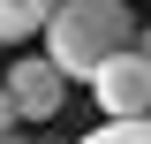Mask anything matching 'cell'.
<instances>
[{
  "instance_id": "obj_1",
  "label": "cell",
  "mask_w": 151,
  "mask_h": 144,
  "mask_svg": "<svg viewBox=\"0 0 151 144\" xmlns=\"http://www.w3.org/2000/svg\"><path fill=\"white\" fill-rule=\"evenodd\" d=\"M121 46H136L129 0H60L53 23H45V53H53L68 76H83V84H91Z\"/></svg>"
},
{
  "instance_id": "obj_2",
  "label": "cell",
  "mask_w": 151,
  "mask_h": 144,
  "mask_svg": "<svg viewBox=\"0 0 151 144\" xmlns=\"http://www.w3.org/2000/svg\"><path fill=\"white\" fill-rule=\"evenodd\" d=\"M91 91H98V106H106V121L151 114V53H144V46H121V53L91 76Z\"/></svg>"
},
{
  "instance_id": "obj_3",
  "label": "cell",
  "mask_w": 151,
  "mask_h": 144,
  "mask_svg": "<svg viewBox=\"0 0 151 144\" xmlns=\"http://www.w3.org/2000/svg\"><path fill=\"white\" fill-rule=\"evenodd\" d=\"M68 84H76V76L60 68L53 53H23L15 68H8V91H15L23 121H53V114L68 106Z\"/></svg>"
},
{
  "instance_id": "obj_4",
  "label": "cell",
  "mask_w": 151,
  "mask_h": 144,
  "mask_svg": "<svg viewBox=\"0 0 151 144\" xmlns=\"http://www.w3.org/2000/svg\"><path fill=\"white\" fill-rule=\"evenodd\" d=\"M53 8H60V0H0V38H8V46L38 38L45 23H53Z\"/></svg>"
},
{
  "instance_id": "obj_5",
  "label": "cell",
  "mask_w": 151,
  "mask_h": 144,
  "mask_svg": "<svg viewBox=\"0 0 151 144\" xmlns=\"http://www.w3.org/2000/svg\"><path fill=\"white\" fill-rule=\"evenodd\" d=\"M76 144H151V114H121V121L91 129V137H76Z\"/></svg>"
},
{
  "instance_id": "obj_6",
  "label": "cell",
  "mask_w": 151,
  "mask_h": 144,
  "mask_svg": "<svg viewBox=\"0 0 151 144\" xmlns=\"http://www.w3.org/2000/svg\"><path fill=\"white\" fill-rule=\"evenodd\" d=\"M15 121H23V106H15V91H8V76H0V137H8Z\"/></svg>"
},
{
  "instance_id": "obj_7",
  "label": "cell",
  "mask_w": 151,
  "mask_h": 144,
  "mask_svg": "<svg viewBox=\"0 0 151 144\" xmlns=\"http://www.w3.org/2000/svg\"><path fill=\"white\" fill-rule=\"evenodd\" d=\"M0 144H30V137H15V129H8V137H0Z\"/></svg>"
}]
</instances>
